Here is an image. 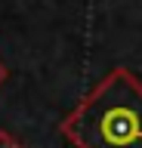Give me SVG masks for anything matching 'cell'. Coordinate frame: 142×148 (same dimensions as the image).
Masks as SVG:
<instances>
[{
    "mask_svg": "<svg viewBox=\"0 0 142 148\" xmlns=\"http://www.w3.org/2000/svg\"><path fill=\"white\" fill-rule=\"evenodd\" d=\"M71 148H142V80L111 68L59 123Z\"/></svg>",
    "mask_w": 142,
    "mask_h": 148,
    "instance_id": "cell-1",
    "label": "cell"
},
{
    "mask_svg": "<svg viewBox=\"0 0 142 148\" xmlns=\"http://www.w3.org/2000/svg\"><path fill=\"white\" fill-rule=\"evenodd\" d=\"M0 148H28L22 139H16L10 130H0Z\"/></svg>",
    "mask_w": 142,
    "mask_h": 148,
    "instance_id": "cell-2",
    "label": "cell"
},
{
    "mask_svg": "<svg viewBox=\"0 0 142 148\" xmlns=\"http://www.w3.org/2000/svg\"><path fill=\"white\" fill-rule=\"evenodd\" d=\"M6 80H10V68H6V62L0 59V86H3Z\"/></svg>",
    "mask_w": 142,
    "mask_h": 148,
    "instance_id": "cell-3",
    "label": "cell"
}]
</instances>
